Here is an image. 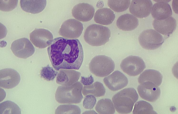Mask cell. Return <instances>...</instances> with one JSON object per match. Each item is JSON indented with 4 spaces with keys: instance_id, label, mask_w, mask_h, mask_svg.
Masks as SVG:
<instances>
[{
    "instance_id": "1",
    "label": "cell",
    "mask_w": 178,
    "mask_h": 114,
    "mask_svg": "<svg viewBox=\"0 0 178 114\" xmlns=\"http://www.w3.org/2000/svg\"><path fill=\"white\" fill-rule=\"evenodd\" d=\"M47 51L52 65L57 70L62 69L78 70L82 64L83 51L78 39L56 38Z\"/></svg>"
},
{
    "instance_id": "2",
    "label": "cell",
    "mask_w": 178,
    "mask_h": 114,
    "mask_svg": "<svg viewBox=\"0 0 178 114\" xmlns=\"http://www.w3.org/2000/svg\"><path fill=\"white\" fill-rule=\"evenodd\" d=\"M138 98L136 90L133 88H128L117 92L113 96L112 100L118 113L126 114L132 112L134 104Z\"/></svg>"
},
{
    "instance_id": "3",
    "label": "cell",
    "mask_w": 178,
    "mask_h": 114,
    "mask_svg": "<svg viewBox=\"0 0 178 114\" xmlns=\"http://www.w3.org/2000/svg\"><path fill=\"white\" fill-rule=\"evenodd\" d=\"M83 87L82 83L78 81L69 86H59L55 92V99L60 104L79 103L83 98L82 93Z\"/></svg>"
},
{
    "instance_id": "4",
    "label": "cell",
    "mask_w": 178,
    "mask_h": 114,
    "mask_svg": "<svg viewBox=\"0 0 178 114\" xmlns=\"http://www.w3.org/2000/svg\"><path fill=\"white\" fill-rule=\"evenodd\" d=\"M110 36L111 32L108 27L93 24L86 28L84 37L85 41L89 44L98 46L104 45L108 42Z\"/></svg>"
},
{
    "instance_id": "5",
    "label": "cell",
    "mask_w": 178,
    "mask_h": 114,
    "mask_svg": "<svg viewBox=\"0 0 178 114\" xmlns=\"http://www.w3.org/2000/svg\"><path fill=\"white\" fill-rule=\"evenodd\" d=\"M115 64L110 57L104 55L96 56L91 60L89 65L90 72L96 76L103 77L110 74L114 70Z\"/></svg>"
},
{
    "instance_id": "6",
    "label": "cell",
    "mask_w": 178,
    "mask_h": 114,
    "mask_svg": "<svg viewBox=\"0 0 178 114\" xmlns=\"http://www.w3.org/2000/svg\"><path fill=\"white\" fill-rule=\"evenodd\" d=\"M138 41L141 46L144 49L153 50L159 47L164 41L162 36L153 29L143 31L140 35Z\"/></svg>"
},
{
    "instance_id": "7",
    "label": "cell",
    "mask_w": 178,
    "mask_h": 114,
    "mask_svg": "<svg viewBox=\"0 0 178 114\" xmlns=\"http://www.w3.org/2000/svg\"><path fill=\"white\" fill-rule=\"evenodd\" d=\"M120 66L124 72L130 76H134L141 73L146 68V65L141 57L131 55L122 61Z\"/></svg>"
},
{
    "instance_id": "8",
    "label": "cell",
    "mask_w": 178,
    "mask_h": 114,
    "mask_svg": "<svg viewBox=\"0 0 178 114\" xmlns=\"http://www.w3.org/2000/svg\"><path fill=\"white\" fill-rule=\"evenodd\" d=\"M83 29V25L81 22L75 19H70L63 23L59 33L60 36L65 38L75 39L80 36Z\"/></svg>"
},
{
    "instance_id": "9",
    "label": "cell",
    "mask_w": 178,
    "mask_h": 114,
    "mask_svg": "<svg viewBox=\"0 0 178 114\" xmlns=\"http://www.w3.org/2000/svg\"><path fill=\"white\" fill-rule=\"evenodd\" d=\"M11 49L13 54L17 57L26 59L32 56L35 49L29 40L23 38L14 41L12 43Z\"/></svg>"
},
{
    "instance_id": "10",
    "label": "cell",
    "mask_w": 178,
    "mask_h": 114,
    "mask_svg": "<svg viewBox=\"0 0 178 114\" xmlns=\"http://www.w3.org/2000/svg\"><path fill=\"white\" fill-rule=\"evenodd\" d=\"M30 39L36 47L43 48L49 46L53 40V35L49 31L44 29L35 28L30 34Z\"/></svg>"
},
{
    "instance_id": "11",
    "label": "cell",
    "mask_w": 178,
    "mask_h": 114,
    "mask_svg": "<svg viewBox=\"0 0 178 114\" xmlns=\"http://www.w3.org/2000/svg\"><path fill=\"white\" fill-rule=\"evenodd\" d=\"M20 80V75L15 70L5 68L0 71V86L6 89L12 88L17 85Z\"/></svg>"
},
{
    "instance_id": "12",
    "label": "cell",
    "mask_w": 178,
    "mask_h": 114,
    "mask_svg": "<svg viewBox=\"0 0 178 114\" xmlns=\"http://www.w3.org/2000/svg\"><path fill=\"white\" fill-rule=\"evenodd\" d=\"M137 89L140 96L149 102L155 101L161 94L160 88L151 82H145L141 83L138 86Z\"/></svg>"
},
{
    "instance_id": "13",
    "label": "cell",
    "mask_w": 178,
    "mask_h": 114,
    "mask_svg": "<svg viewBox=\"0 0 178 114\" xmlns=\"http://www.w3.org/2000/svg\"><path fill=\"white\" fill-rule=\"evenodd\" d=\"M104 82L106 86L110 90L116 91L126 87L128 81L126 77L118 70L114 71L111 74L105 77Z\"/></svg>"
},
{
    "instance_id": "14",
    "label": "cell",
    "mask_w": 178,
    "mask_h": 114,
    "mask_svg": "<svg viewBox=\"0 0 178 114\" xmlns=\"http://www.w3.org/2000/svg\"><path fill=\"white\" fill-rule=\"evenodd\" d=\"M152 6L150 0H132L129 10L134 16L139 18H145L150 14Z\"/></svg>"
},
{
    "instance_id": "15",
    "label": "cell",
    "mask_w": 178,
    "mask_h": 114,
    "mask_svg": "<svg viewBox=\"0 0 178 114\" xmlns=\"http://www.w3.org/2000/svg\"><path fill=\"white\" fill-rule=\"evenodd\" d=\"M95 9L91 5L86 3H79L72 10V16L77 20L82 22L88 21L93 17Z\"/></svg>"
},
{
    "instance_id": "16",
    "label": "cell",
    "mask_w": 178,
    "mask_h": 114,
    "mask_svg": "<svg viewBox=\"0 0 178 114\" xmlns=\"http://www.w3.org/2000/svg\"><path fill=\"white\" fill-rule=\"evenodd\" d=\"M81 75L80 72L72 69H60L56 82L61 86H70L77 82Z\"/></svg>"
},
{
    "instance_id": "17",
    "label": "cell",
    "mask_w": 178,
    "mask_h": 114,
    "mask_svg": "<svg viewBox=\"0 0 178 114\" xmlns=\"http://www.w3.org/2000/svg\"><path fill=\"white\" fill-rule=\"evenodd\" d=\"M177 25L175 19L171 16L162 20L154 19L152 23L154 29L160 33L165 35L172 33L175 29Z\"/></svg>"
},
{
    "instance_id": "18",
    "label": "cell",
    "mask_w": 178,
    "mask_h": 114,
    "mask_svg": "<svg viewBox=\"0 0 178 114\" xmlns=\"http://www.w3.org/2000/svg\"><path fill=\"white\" fill-rule=\"evenodd\" d=\"M172 13V10L169 4L163 2L155 3L151 13L153 17L158 20L165 19L171 17Z\"/></svg>"
},
{
    "instance_id": "19",
    "label": "cell",
    "mask_w": 178,
    "mask_h": 114,
    "mask_svg": "<svg viewBox=\"0 0 178 114\" xmlns=\"http://www.w3.org/2000/svg\"><path fill=\"white\" fill-rule=\"evenodd\" d=\"M139 24L138 19L133 15L126 13L120 16L118 18L116 25L120 29L130 31L135 29Z\"/></svg>"
},
{
    "instance_id": "20",
    "label": "cell",
    "mask_w": 178,
    "mask_h": 114,
    "mask_svg": "<svg viewBox=\"0 0 178 114\" xmlns=\"http://www.w3.org/2000/svg\"><path fill=\"white\" fill-rule=\"evenodd\" d=\"M20 3L21 7L24 11L32 14H37L44 10L47 2L46 0H21Z\"/></svg>"
},
{
    "instance_id": "21",
    "label": "cell",
    "mask_w": 178,
    "mask_h": 114,
    "mask_svg": "<svg viewBox=\"0 0 178 114\" xmlns=\"http://www.w3.org/2000/svg\"><path fill=\"white\" fill-rule=\"evenodd\" d=\"M163 76L158 71L149 69L145 70L140 75L138 79V83L140 84L145 82H151L158 86L161 84Z\"/></svg>"
},
{
    "instance_id": "22",
    "label": "cell",
    "mask_w": 178,
    "mask_h": 114,
    "mask_svg": "<svg viewBox=\"0 0 178 114\" xmlns=\"http://www.w3.org/2000/svg\"><path fill=\"white\" fill-rule=\"evenodd\" d=\"M115 15L113 11L110 9L103 8L98 9L95 12L94 20L97 23L107 25L113 21Z\"/></svg>"
},
{
    "instance_id": "23",
    "label": "cell",
    "mask_w": 178,
    "mask_h": 114,
    "mask_svg": "<svg viewBox=\"0 0 178 114\" xmlns=\"http://www.w3.org/2000/svg\"><path fill=\"white\" fill-rule=\"evenodd\" d=\"M105 92V89L103 84L97 81L90 85L84 86L82 89L84 95L91 94L97 97L104 96Z\"/></svg>"
},
{
    "instance_id": "24",
    "label": "cell",
    "mask_w": 178,
    "mask_h": 114,
    "mask_svg": "<svg viewBox=\"0 0 178 114\" xmlns=\"http://www.w3.org/2000/svg\"><path fill=\"white\" fill-rule=\"evenodd\" d=\"M95 109L99 114H114L115 112L112 101L108 98L102 99L99 100L96 104Z\"/></svg>"
},
{
    "instance_id": "25",
    "label": "cell",
    "mask_w": 178,
    "mask_h": 114,
    "mask_svg": "<svg viewBox=\"0 0 178 114\" xmlns=\"http://www.w3.org/2000/svg\"><path fill=\"white\" fill-rule=\"evenodd\" d=\"M133 114H155L152 106L149 103L140 101L135 104L133 111Z\"/></svg>"
},
{
    "instance_id": "26",
    "label": "cell",
    "mask_w": 178,
    "mask_h": 114,
    "mask_svg": "<svg viewBox=\"0 0 178 114\" xmlns=\"http://www.w3.org/2000/svg\"><path fill=\"white\" fill-rule=\"evenodd\" d=\"M19 106L13 102L7 101L0 104V114H21Z\"/></svg>"
},
{
    "instance_id": "27",
    "label": "cell",
    "mask_w": 178,
    "mask_h": 114,
    "mask_svg": "<svg viewBox=\"0 0 178 114\" xmlns=\"http://www.w3.org/2000/svg\"><path fill=\"white\" fill-rule=\"evenodd\" d=\"M130 0H108L109 7L115 12H120L126 10L130 5Z\"/></svg>"
},
{
    "instance_id": "28",
    "label": "cell",
    "mask_w": 178,
    "mask_h": 114,
    "mask_svg": "<svg viewBox=\"0 0 178 114\" xmlns=\"http://www.w3.org/2000/svg\"><path fill=\"white\" fill-rule=\"evenodd\" d=\"M81 109L78 106L70 104L59 105L56 109L55 114H80Z\"/></svg>"
},
{
    "instance_id": "29",
    "label": "cell",
    "mask_w": 178,
    "mask_h": 114,
    "mask_svg": "<svg viewBox=\"0 0 178 114\" xmlns=\"http://www.w3.org/2000/svg\"><path fill=\"white\" fill-rule=\"evenodd\" d=\"M58 74L57 71L48 65L42 67L40 71V75L41 78L49 81L53 80Z\"/></svg>"
},
{
    "instance_id": "30",
    "label": "cell",
    "mask_w": 178,
    "mask_h": 114,
    "mask_svg": "<svg viewBox=\"0 0 178 114\" xmlns=\"http://www.w3.org/2000/svg\"><path fill=\"white\" fill-rule=\"evenodd\" d=\"M18 2V0H0V10L5 12L11 11L17 7Z\"/></svg>"
},
{
    "instance_id": "31",
    "label": "cell",
    "mask_w": 178,
    "mask_h": 114,
    "mask_svg": "<svg viewBox=\"0 0 178 114\" xmlns=\"http://www.w3.org/2000/svg\"><path fill=\"white\" fill-rule=\"evenodd\" d=\"M96 102V99L94 96L91 94L88 95L83 101V106L85 109L90 110L94 107Z\"/></svg>"
},
{
    "instance_id": "32",
    "label": "cell",
    "mask_w": 178,
    "mask_h": 114,
    "mask_svg": "<svg viewBox=\"0 0 178 114\" xmlns=\"http://www.w3.org/2000/svg\"><path fill=\"white\" fill-rule=\"evenodd\" d=\"M94 82V78L91 75L88 77L81 76L80 82L84 85H89L92 84Z\"/></svg>"
},
{
    "instance_id": "33",
    "label": "cell",
    "mask_w": 178,
    "mask_h": 114,
    "mask_svg": "<svg viewBox=\"0 0 178 114\" xmlns=\"http://www.w3.org/2000/svg\"><path fill=\"white\" fill-rule=\"evenodd\" d=\"M172 6L173 10L176 13H178V0H173L172 2Z\"/></svg>"
},
{
    "instance_id": "34",
    "label": "cell",
    "mask_w": 178,
    "mask_h": 114,
    "mask_svg": "<svg viewBox=\"0 0 178 114\" xmlns=\"http://www.w3.org/2000/svg\"><path fill=\"white\" fill-rule=\"evenodd\" d=\"M154 1H155V2H164L165 3H167L168 2L170 1V0H154Z\"/></svg>"
}]
</instances>
